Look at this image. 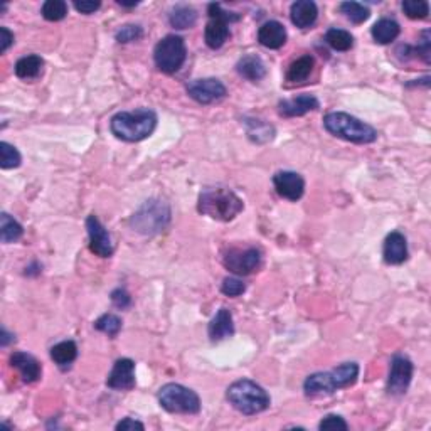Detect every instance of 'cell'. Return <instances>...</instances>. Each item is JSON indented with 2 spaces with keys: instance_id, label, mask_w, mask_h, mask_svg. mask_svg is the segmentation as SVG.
Instances as JSON below:
<instances>
[{
  "instance_id": "1",
  "label": "cell",
  "mask_w": 431,
  "mask_h": 431,
  "mask_svg": "<svg viewBox=\"0 0 431 431\" xmlns=\"http://www.w3.org/2000/svg\"><path fill=\"white\" fill-rule=\"evenodd\" d=\"M157 126V113L150 108L120 111L110 122L111 133L123 142H142L152 135Z\"/></svg>"
},
{
  "instance_id": "2",
  "label": "cell",
  "mask_w": 431,
  "mask_h": 431,
  "mask_svg": "<svg viewBox=\"0 0 431 431\" xmlns=\"http://www.w3.org/2000/svg\"><path fill=\"white\" fill-rule=\"evenodd\" d=\"M242 209H245L242 199L231 189H206L199 195L198 211L204 216H209L211 219H216V221H233Z\"/></svg>"
},
{
  "instance_id": "3",
  "label": "cell",
  "mask_w": 431,
  "mask_h": 431,
  "mask_svg": "<svg viewBox=\"0 0 431 431\" xmlns=\"http://www.w3.org/2000/svg\"><path fill=\"white\" fill-rule=\"evenodd\" d=\"M357 377H359V365L356 363H344L332 371L310 374L303 383V391L309 396L334 394L338 390L356 384Z\"/></svg>"
},
{
  "instance_id": "4",
  "label": "cell",
  "mask_w": 431,
  "mask_h": 431,
  "mask_svg": "<svg viewBox=\"0 0 431 431\" xmlns=\"http://www.w3.org/2000/svg\"><path fill=\"white\" fill-rule=\"evenodd\" d=\"M323 126L334 137L344 138L352 144H372L377 140L374 126L344 111H330L323 117Z\"/></svg>"
},
{
  "instance_id": "5",
  "label": "cell",
  "mask_w": 431,
  "mask_h": 431,
  "mask_svg": "<svg viewBox=\"0 0 431 431\" xmlns=\"http://www.w3.org/2000/svg\"><path fill=\"white\" fill-rule=\"evenodd\" d=\"M226 396L234 410L242 414H248V416L263 413L271 404L268 392L251 379H240L233 383L226 391Z\"/></svg>"
},
{
  "instance_id": "6",
  "label": "cell",
  "mask_w": 431,
  "mask_h": 431,
  "mask_svg": "<svg viewBox=\"0 0 431 431\" xmlns=\"http://www.w3.org/2000/svg\"><path fill=\"white\" fill-rule=\"evenodd\" d=\"M171 207L160 199H150L130 219V226L140 234L162 233L171 222Z\"/></svg>"
},
{
  "instance_id": "7",
  "label": "cell",
  "mask_w": 431,
  "mask_h": 431,
  "mask_svg": "<svg viewBox=\"0 0 431 431\" xmlns=\"http://www.w3.org/2000/svg\"><path fill=\"white\" fill-rule=\"evenodd\" d=\"M159 403L169 413L198 414L201 411V398L198 392L177 383H169L160 387Z\"/></svg>"
},
{
  "instance_id": "8",
  "label": "cell",
  "mask_w": 431,
  "mask_h": 431,
  "mask_svg": "<svg viewBox=\"0 0 431 431\" xmlns=\"http://www.w3.org/2000/svg\"><path fill=\"white\" fill-rule=\"evenodd\" d=\"M186 42H184L182 37L174 36V34L160 39L157 42L155 49H153V61H155L157 68L162 73H167V75L179 71L182 64L186 63Z\"/></svg>"
},
{
  "instance_id": "9",
  "label": "cell",
  "mask_w": 431,
  "mask_h": 431,
  "mask_svg": "<svg viewBox=\"0 0 431 431\" xmlns=\"http://www.w3.org/2000/svg\"><path fill=\"white\" fill-rule=\"evenodd\" d=\"M207 14H209V22H207L206 30H204V39H206V44L211 49H219L228 41L229 24L240 21L241 15L236 12H228L219 3H209Z\"/></svg>"
},
{
  "instance_id": "10",
  "label": "cell",
  "mask_w": 431,
  "mask_h": 431,
  "mask_svg": "<svg viewBox=\"0 0 431 431\" xmlns=\"http://www.w3.org/2000/svg\"><path fill=\"white\" fill-rule=\"evenodd\" d=\"M222 265L238 276L251 275L261 265V251L258 248H233L224 253Z\"/></svg>"
},
{
  "instance_id": "11",
  "label": "cell",
  "mask_w": 431,
  "mask_h": 431,
  "mask_svg": "<svg viewBox=\"0 0 431 431\" xmlns=\"http://www.w3.org/2000/svg\"><path fill=\"white\" fill-rule=\"evenodd\" d=\"M413 371L414 365L410 357L401 356V354L392 357L390 377H387V392L394 396L404 394L413 379Z\"/></svg>"
},
{
  "instance_id": "12",
  "label": "cell",
  "mask_w": 431,
  "mask_h": 431,
  "mask_svg": "<svg viewBox=\"0 0 431 431\" xmlns=\"http://www.w3.org/2000/svg\"><path fill=\"white\" fill-rule=\"evenodd\" d=\"M186 90L187 95L201 105H211V103L226 98V95H228L224 84L216 78L194 79L187 84Z\"/></svg>"
},
{
  "instance_id": "13",
  "label": "cell",
  "mask_w": 431,
  "mask_h": 431,
  "mask_svg": "<svg viewBox=\"0 0 431 431\" xmlns=\"http://www.w3.org/2000/svg\"><path fill=\"white\" fill-rule=\"evenodd\" d=\"M86 229L88 236H90V249L91 253H95L99 258H110L113 255L115 248L113 242H111L110 234L105 229V226L99 222V219L95 214L88 216L86 219Z\"/></svg>"
},
{
  "instance_id": "14",
  "label": "cell",
  "mask_w": 431,
  "mask_h": 431,
  "mask_svg": "<svg viewBox=\"0 0 431 431\" xmlns=\"http://www.w3.org/2000/svg\"><path fill=\"white\" fill-rule=\"evenodd\" d=\"M273 186L276 192L288 201H298L305 192V180L300 174L291 171H280L273 175Z\"/></svg>"
},
{
  "instance_id": "15",
  "label": "cell",
  "mask_w": 431,
  "mask_h": 431,
  "mask_svg": "<svg viewBox=\"0 0 431 431\" xmlns=\"http://www.w3.org/2000/svg\"><path fill=\"white\" fill-rule=\"evenodd\" d=\"M106 386L115 391H130L135 387V363L132 359H118L108 374Z\"/></svg>"
},
{
  "instance_id": "16",
  "label": "cell",
  "mask_w": 431,
  "mask_h": 431,
  "mask_svg": "<svg viewBox=\"0 0 431 431\" xmlns=\"http://www.w3.org/2000/svg\"><path fill=\"white\" fill-rule=\"evenodd\" d=\"M383 256L387 265H401L408 260V241L403 233L392 231L387 234L383 246Z\"/></svg>"
},
{
  "instance_id": "17",
  "label": "cell",
  "mask_w": 431,
  "mask_h": 431,
  "mask_svg": "<svg viewBox=\"0 0 431 431\" xmlns=\"http://www.w3.org/2000/svg\"><path fill=\"white\" fill-rule=\"evenodd\" d=\"M320 106L318 99L312 95H300L294 99H283L278 103V113L285 118L303 117L309 111L317 110Z\"/></svg>"
},
{
  "instance_id": "18",
  "label": "cell",
  "mask_w": 431,
  "mask_h": 431,
  "mask_svg": "<svg viewBox=\"0 0 431 431\" xmlns=\"http://www.w3.org/2000/svg\"><path fill=\"white\" fill-rule=\"evenodd\" d=\"M10 365L14 369H17L24 383H36L42 374L39 361L27 352H14L10 356Z\"/></svg>"
},
{
  "instance_id": "19",
  "label": "cell",
  "mask_w": 431,
  "mask_h": 431,
  "mask_svg": "<svg viewBox=\"0 0 431 431\" xmlns=\"http://www.w3.org/2000/svg\"><path fill=\"white\" fill-rule=\"evenodd\" d=\"M287 29L282 22L268 21L258 30V41L268 49H280L287 42Z\"/></svg>"
},
{
  "instance_id": "20",
  "label": "cell",
  "mask_w": 431,
  "mask_h": 431,
  "mask_svg": "<svg viewBox=\"0 0 431 431\" xmlns=\"http://www.w3.org/2000/svg\"><path fill=\"white\" fill-rule=\"evenodd\" d=\"M207 334H209V338L213 342L224 341L231 336H234V323H233V315L228 309H219L218 314L214 315L213 320L209 322V327H207Z\"/></svg>"
},
{
  "instance_id": "21",
  "label": "cell",
  "mask_w": 431,
  "mask_h": 431,
  "mask_svg": "<svg viewBox=\"0 0 431 431\" xmlns=\"http://www.w3.org/2000/svg\"><path fill=\"white\" fill-rule=\"evenodd\" d=\"M318 17L317 3L310 2V0H298L294 2L290 7V19L291 22L300 29H307V27L314 26Z\"/></svg>"
},
{
  "instance_id": "22",
  "label": "cell",
  "mask_w": 431,
  "mask_h": 431,
  "mask_svg": "<svg viewBox=\"0 0 431 431\" xmlns=\"http://www.w3.org/2000/svg\"><path fill=\"white\" fill-rule=\"evenodd\" d=\"M236 69L242 78L249 81H260L267 76V66H265L263 59L255 56V54H248V56L241 57L238 61Z\"/></svg>"
},
{
  "instance_id": "23",
  "label": "cell",
  "mask_w": 431,
  "mask_h": 431,
  "mask_svg": "<svg viewBox=\"0 0 431 431\" xmlns=\"http://www.w3.org/2000/svg\"><path fill=\"white\" fill-rule=\"evenodd\" d=\"M44 68V59L37 54L24 56L15 63V76L21 79H34L42 73Z\"/></svg>"
},
{
  "instance_id": "24",
  "label": "cell",
  "mask_w": 431,
  "mask_h": 431,
  "mask_svg": "<svg viewBox=\"0 0 431 431\" xmlns=\"http://www.w3.org/2000/svg\"><path fill=\"white\" fill-rule=\"evenodd\" d=\"M401 27L394 19H379L374 26H372V37L377 44H390L399 36Z\"/></svg>"
},
{
  "instance_id": "25",
  "label": "cell",
  "mask_w": 431,
  "mask_h": 431,
  "mask_svg": "<svg viewBox=\"0 0 431 431\" xmlns=\"http://www.w3.org/2000/svg\"><path fill=\"white\" fill-rule=\"evenodd\" d=\"M78 357V345L73 341H63L51 349V359L59 365L61 369H66Z\"/></svg>"
},
{
  "instance_id": "26",
  "label": "cell",
  "mask_w": 431,
  "mask_h": 431,
  "mask_svg": "<svg viewBox=\"0 0 431 431\" xmlns=\"http://www.w3.org/2000/svg\"><path fill=\"white\" fill-rule=\"evenodd\" d=\"M169 22H171V26L174 27V29L180 30L191 29V27L198 22V12H195L191 6L180 3V6H175L174 9L171 10V14H169Z\"/></svg>"
},
{
  "instance_id": "27",
  "label": "cell",
  "mask_w": 431,
  "mask_h": 431,
  "mask_svg": "<svg viewBox=\"0 0 431 431\" xmlns=\"http://www.w3.org/2000/svg\"><path fill=\"white\" fill-rule=\"evenodd\" d=\"M314 66L315 61L310 54L298 57V59H295L294 63L290 64V68H288L287 81H290V83H302V81L309 79L312 71H314Z\"/></svg>"
},
{
  "instance_id": "28",
  "label": "cell",
  "mask_w": 431,
  "mask_h": 431,
  "mask_svg": "<svg viewBox=\"0 0 431 431\" xmlns=\"http://www.w3.org/2000/svg\"><path fill=\"white\" fill-rule=\"evenodd\" d=\"M245 125L248 128V135L253 142L256 144H265L269 142L275 135V128L271 125H268L263 120H255V118H245Z\"/></svg>"
},
{
  "instance_id": "29",
  "label": "cell",
  "mask_w": 431,
  "mask_h": 431,
  "mask_svg": "<svg viewBox=\"0 0 431 431\" xmlns=\"http://www.w3.org/2000/svg\"><path fill=\"white\" fill-rule=\"evenodd\" d=\"M24 234V228L10 214L2 213L0 216V240L6 245L21 240Z\"/></svg>"
},
{
  "instance_id": "30",
  "label": "cell",
  "mask_w": 431,
  "mask_h": 431,
  "mask_svg": "<svg viewBox=\"0 0 431 431\" xmlns=\"http://www.w3.org/2000/svg\"><path fill=\"white\" fill-rule=\"evenodd\" d=\"M325 42L330 46V48L336 49V51L344 52V51H349V49H352L354 37H352V34L347 32V30L332 27V29L327 30Z\"/></svg>"
},
{
  "instance_id": "31",
  "label": "cell",
  "mask_w": 431,
  "mask_h": 431,
  "mask_svg": "<svg viewBox=\"0 0 431 431\" xmlns=\"http://www.w3.org/2000/svg\"><path fill=\"white\" fill-rule=\"evenodd\" d=\"M341 12L349 19L354 24H363L371 15L369 7H365L364 3L359 2H342L341 3Z\"/></svg>"
},
{
  "instance_id": "32",
  "label": "cell",
  "mask_w": 431,
  "mask_h": 431,
  "mask_svg": "<svg viewBox=\"0 0 431 431\" xmlns=\"http://www.w3.org/2000/svg\"><path fill=\"white\" fill-rule=\"evenodd\" d=\"M42 17L49 22H57L63 21L68 15V3L63 2V0H48L44 2L41 9Z\"/></svg>"
},
{
  "instance_id": "33",
  "label": "cell",
  "mask_w": 431,
  "mask_h": 431,
  "mask_svg": "<svg viewBox=\"0 0 431 431\" xmlns=\"http://www.w3.org/2000/svg\"><path fill=\"white\" fill-rule=\"evenodd\" d=\"M95 329L110 337H117L122 330V318L118 315L105 314L95 322Z\"/></svg>"
},
{
  "instance_id": "34",
  "label": "cell",
  "mask_w": 431,
  "mask_h": 431,
  "mask_svg": "<svg viewBox=\"0 0 431 431\" xmlns=\"http://www.w3.org/2000/svg\"><path fill=\"white\" fill-rule=\"evenodd\" d=\"M21 153H19V150L14 145L7 144V142L0 144V167L6 169V171L7 169H15L21 165Z\"/></svg>"
},
{
  "instance_id": "35",
  "label": "cell",
  "mask_w": 431,
  "mask_h": 431,
  "mask_svg": "<svg viewBox=\"0 0 431 431\" xmlns=\"http://www.w3.org/2000/svg\"><path fill=\"white\" fill-rule=\"evenodd\" d=\"M401 9L410 19H426L430 14V6L425 0H404Z\"/></svg>"
},
{
  "instance_id": "36",
  "label": "cell",
  "mask_w": 431,
  "mask_h": 431,
  "mask_svg": "<svg viewBox=\"0 0 431 431\" xmlns=\"http://www.w3.org/2000/svg\"><path fill=\"white\" fill-rule=\"evenodd\" d=\"M144 36V29L140 26H135V24H128V26H123L120 30L117 32V41L122 42V44H126V42H133L142 39Z\"/></svg>"
},
{
  "instance_id": "37",
  "label": "cell",
  "mask_w": 431,
  "mask_h": 431,
  "mask_svg": "<svg viewBox=\"0 0 431 431\" xmlns=\"http://www.w3.org/2000/svg\"><path fill=\"white\" fill-rule=\"evenodd\" d=\"M221 291L226 296H240L246 291V285L242 280L229 276V278H224V282H222Z\"/></svg>"
},
{
  "instance_id": "38",
  "label": "cell",
  "mask_w": 431,
  "mask_h": 431,
  "mask_svg": "<svg viewBox=\"0 0 431 431\" xmlns=\"http://www.w3.org/2000/svg\"><path fill=\"white\" fill-rule=\"evenodd\" d=\"M318 428H320L322 431L323 430H349V425L345 423V419L342 416H338V414H327L325 418L322 419L320 425H318Z\"/></svg>"
},
{
  "instance_id": "39",
  "label": "cell",
  "mask_w": 431,
  "mask_h": 431,
  "mask_svg": "<svg viewBox=\"0 0 431 431\" xmlns=\"http://www.w3.org/2000/svg\"><path fill=\"white\" fill-rule=\"evenodd\" d=\"M111 302H113V305L117 307V309L125 310L132 305V296L126 294V290H123V288H117V290H113V294H111Z\"/></svg>"
},
{
  "instance_id": "40",
  "label": "cell",
  "mask_w": 431,
  "mask_h": 431,
  "mask_svg": "<svg viewBox=\"0 0 431 431\" xmlns=\"http://www.w3.org/2000/svg\"><path fill=\"white\" fill-rule=\"evenodd\" d=\"M99 7H102V2H98V0H96V2H95V0H84V2H75V9L78 10V12L86 14V15L96 12V10H98Z\"/></svg>"
},
{
  "instance_id": "41",
  "label": "cell",
  "mask_w": 431,
  "mask_h": 431,
  "mask_svg": "<svg viewBox=\"0 0 431 431\" xmlns=\"http://www.w3.org/2000/svg\"><path fill=\"white\" fill-rule=\"evenodd\" d=\"M0 52H6L14 44V34L7 27H0Z\"/></svg>"
},
{
  "instance_id": "42",
  "label": "cell",
  "mask_w": 431,
  "mask_h": 431,
  "mask_svg": "<svg viewBox=\"0 0 431 431\" xmlns=\"http://www.w3.org/2000/svg\"><path fill=\"white\" fill-rule=\"evenodd\" d=\"M117 430L118 431H125V430H145L144 423L137 421V419L133 418H125L122 419L120 423L117 425Z\"/></svg>"
},
{
  "instance_id": "43",
  "label": "cell",
  "mask_w": 431,
  "mask_h": 431,
  "mask_svg": "<svg viewBox=\"0 0 431 431\" xmlns=\"http://www.w3.org/2000/svg\"><path fill=\"white\" fill-rule=\"evenodd\" d=\"M15 341V337L12 336V334L7 332V329H2V337H0V344H2V347H7L9 345V342Z\"/></svg>"
},
{
  "instance_id": "44",
  "label": "cell",
  "mask_w": 431,
  "mask_h": 431,
  "mask_svg": "<svg viewBox=\"0 0 431 431\" xmlns=\"http://www.w3.org/2000/svg\"><path fill=\"white\" fill-rule=\"evenodd\" d=\"M118 3H120L122 7H135V6H138V2H123V0H118Z\"/></svg>"
}]
</instances>
